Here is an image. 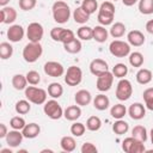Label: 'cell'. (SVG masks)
I'll return each mask as SVG.
<instances>
[{
    "mask_svg": "<svg viewBox=\"0 0 153 153\" xmlns=\"http://www.w3.org/2000/svg\"><path fill=\"white\" fill-rule=\"evenodd\" d=\"M24 29L22 25L19 24H13L8 27L7 30V38L10 39V42H13V43H17V42H20L24 37Z\"/></svg>",
    "mask_w": 153,
    "mask_h": 153,
    "instance_id": "5bb4252c",
    "label": "cell"
},
{
    "mask_svg": "<svg viewBox=\"0 0 153 153\" xmlns=\"http://www.w3.org/2000/svg\"><path fill=\"white\" fill-rule=\"evenodd\" d=\"M43 35H44V30H43L42 24H39L37 22H32L27 25L26 36L30 42H35V43L41 42V39L43 38Z\"/></svg>",
    "mask_w": 153,
    "mask_h": 153,
    "instance_id": "8fae6325",
    "label": "cell"
},
{
    "mask_svg": "<svg viewBox=\"0 0 153 153\" xmlns=\"http://www.w3.org/2000/svg\"><path fill=\"white\" fill-rule=\"evenodd\" d=\"M63 48H65V50H66L67 53H69V54H78V53L81 50L82 44H81L80 39L74 38L72 42L63 44Z\"/></svg>",
    "mask_w": 153,
    "mask_h": 153,
    "instance_id": "d6a6232c",
    "label": "cell"
},
{
    "mask_svg": "<svg viewBox=\"0 0 153 153\" xmlns=\"http://www.w3.org/2000/svg\"><path fill=\"white\" fill-rule=\"evenodd\" d=\"M127 114V108L123 105V104H115L111 106L110 109V115L111 117L116 118V120H121L126 116Z\"/></svg>",
    "mask_w": 153,
    "mask_h": 153,
    "instance_id": "1f68e13d",
    "label": "cell"
},
{
    "mask_svg": "<svg viewBox=\"0 0 153 153\" xmlns=\"http://www.w3.org/2000/svg\"><path fill=\"white\" fill-rule=\"evenodd\" d=\"M42 54H43V47L41 45L39 42H37V43L29 42L23 49V57L29 63L36 62L42 56Z\"/></svg>",
    "mask_w": 153,
    "mask_h": 153,
    "instance_id": "3957f363",
    "label": "cell"
},
{
    "mask_svg": "<svg viewBox=\"0 0 153 153\" xmlns=\"http://www.w3.org/2000/svg\"><path fill=\"white\" fill-rule=\"evenodd\" d=\"M53 11V18L56 23L59 24H65L68 22L69 17H71V8L67 5V2L62 1V0H57L53 4L51 7Z\"/></svg>",
    "mask_w": 153,
    "mask_h": 153,
    "instance_id": "7a4b0ae2",
    "label": "cell"
},
{
    "mask_svg": "<svg viewBox=\"0 0 153 153\" xmlns=\"http://www.w3.org/2000/svg\"><path fill=\"white\" fill-rule=\"evenodd\" d=\"M128 114L131 120L139 121L146 116V109H145L143 104H141V103H133L128 109Z\"/></svg>",
    "mask_w": 153,
    "mask_h": 153,
    "instance_id": "e0dca14e",
    "label": "cell"
},
{
    "mask_svg": "<svg viewBox=\"0 0 153 153\" xmlns=\"http://www.w3.org/2000/svg\"><path fill=\"white\" fill-rule=\"evenodd\" d=\"M73 19H74L75 23L82 25V24H86V23L88 22L90 14L86 13V12L82 10L81 6H79V7H76V8L74 10V12H73Z\"/></svg>",
    "mask_w": 153,
    "mask_h": 153,
    "instance_id": "4316f807",
    "label": "cell"
},
{
    "mask_svg": "<svg viewBox=\"0 0 153 153\" xmlns=\"http://www.w3.org/2000/svg\"><path fill=\"white\" fill-rule=\"evenodd\" d=\"M11 0H0V5L2 6V7H5V6H7V4L10 2Z\"/></svg>",
    "mask_w": 153,
    "mask_h": 153,
    "instance_id": "11a10c76",
    "label": "cell"
},
{
    "mask_svg": "<svg viewBox=\"0 0 153 153\" xmlns=\"http://www.w3.org/2000/svg\"><path fill=\"white\" fill-rule=\"evenodd\" d=\"M142 97H143V100H145V104L149 103L153 100V87H148L143 91L142 93Z\"/></svg>",
    "mask_w": 153,
    "mask_h": 153,
    "instance_id": "c3c4849f",
    "label": "cell"
},
{
    "mask_svg": "<svg viewBox=\"0 0 153 153\" xmlns=\"http://www.w3.org/2000/svg\"><path fill=\"white\" fill-rule=\"evenodd\" d=\"M112 74H114L115 78L123 79L128 74V67L124 63H116L112 67Z\"/></svg>",
    "mask_w": 153,
    "mask_h": 153,
    "instance_id": "b9f144b4",
    "label": "cell"
},
{
    "mask_svg": "<svg viewBox=\"0 0 153 153\" xmlns=\"http://www.w3.org/2000/svg\"><path fill=\"white\" fill-rule=\"evenodd\" d=\"M133 94V85L131 82L123 78V79H120V81L117 82V86H116V98L118 100H128Z\"/></svg>",
    "mask_w": 153,
    "mask_h": 153,
    "instance_id": "52a82bcc",
    "label": "cell"
},
{
    "mask_svg": "<svg viewBox=\"0 0 153 153\" xmlns=\"http://www.w3.org/2000/svg\"><path fill=\"white\" fill-rule=\"evenodd\" d=\"M18 153H26V149H19Z\"/></svg>",
    "mask_w": 153,
    "mask_h": 153,
    "instance_id": "680465c9",
    "label": "cell"
},
{
    "mask_svg": "<svg viewBox=\"0 0 153 153\" xmlns=\"http://www.w3.org/2000/svg\"><path fill=\"white\" fill-rule=\"evenodd\" d=\"M50 37L55 42H61L63 44L72 42L75 38V35L72 30L65 27H53L50 30Z\"/></svg>",
    "mask_w": 153,
    "mask_h": 153,
    "instance_id": "8992f818",
    "label": "cell"
},
{
    "mask_svg": "<svg viewBox=\"0 0 153 153\" xmlns=\"http://www.w3.org/2000/svg\"><path fill=\"white\" fill-rule=\"evenodd\" d=\"M128 130H129V124H128L126 121H123L122 118H121V120H117V121L112 124V131H114L115 134H117V135H123V134H126Z\"/></svg>",
    "mask_w": 153,
    "mask_h": 153,
    "instance_id": "e575fe53",
    "label": "cell"
},
{
    "mask_svg": "<svg viewBox=\"0 0 153 153\" xmlns=\"http://www.w3.org/2000/svg\"><path fill=\"white\" fill-rule=\"evenodd\" d=\"M16 112L19 114V115H25L27 114L30 110H31V105H30V102L26 100V99H20L16 103Z\"/></svg>",
    "mask_w": 153,
    "mask_h": 153,
    "instance_id": "f35d334b",
    "label": "cell"
},
{
    "mask_svg": "<svg viewBox=\"0 0 153 153\" xmlns=\"http://www.w3.org/2000/svg\"><path fill=\"white\" fill-rule=\"evenodd\" d=\"M43 111L51 120H59V118H61L63 116V110H62L61 105L54 98L51 100H48V102L44 103Z\"/></svg>",
    "mask_w": 153,
    "mask_h": 153,
    "instance_id": "9c48e42d",
    "label": "cell"
},
{
    "mask_svg": "<svg viewBox=\"0 0 153 153\" xmlns=\"http://www.w3.org/2000/svg\"><path fill=\"white\" fill-rule=\"evenodd\" d=\"M80 151H81V153H97L98 149L92 142H85V143H82Z\"/></svg>",
    "mask_w": 153,
    "mask_h": 153,
    "instance_id": "7dc6e473",
    "label": "cell"
},
{
    "mask_svg": "<svg viewBox=\"0 0 153 153\" xmlns=\"http://www.w3.org/2000/svg\"><path fill=\"white\" fill-rule=\"evenodd\" d=\"M17 19V11L13 7L5 6L1 8V19L0 22L2 24H12Z\"/></svg>",
    "mask_w": 153,
    "mask_h": 153,
    "instance_id": "ac0fdd59",
    "label": "cell"
},
{
    "mask_svg": "<svg viewBox=\"0 0 153 153\" xmlns=\"http://www.w3.org/2000/svg\"><path fill=\"white\" fill-rule=\"evenodd\" d=\"M108 71H109V66H108L106 61L103 59H94L90 63V72L96 76H98Z\"/></svg>",
    "mask_w": 153,
    "mask_h": 153,
    "instance_id": "9a60e30c",
    "label": "cell"
},
{
    "mask_svg": "<svg viewBox=\"0 0 153 153\" xmlns=\"http://www.w3.org/2000/svg\"><path fill=\"white\" fill-rule=\"evenodd\" d=\"M44 73L49 76H53V78H59L61 75H63L65 73V68L63 66L57 62V61H48L44 63Z\"/></svg>",
    "mask_w": 153,
    "mask_h": 153,
    "instance_id": "4fadbf2b",
    "label": "cell"
},
{
    "mask_svg": "<svg viewBox=\"0 0 153 153\" xmlns=\"http://www.w3.org/2000/svg\"><path fill=\"white\" fill-rule=\"evenodd\" d=\"M62 93H63V87L61 86V84H59V82L49 84V86H48V94L51 98H54V99L60 98L62 96Z\"/></svg>",
    "mask_w": 153,
    "mask_h": 153,
    "instance_id": "836d02e7",
    "label": "cell"
},
{
    "mask_svg": "<svg viewBox=\"0 0 153 153\" xmlns=\"http://www.w3.org/2000/svg\"><path fill=\"white\" fill-rule=\"evenodd\" d=\"M109 51L115 57H126L130 54V44L124 41L115 39L110 43Z\"/></svg>",
    "mask_w": 153,
    "mask_h": 153,
    "instance_id": "5b68a950",
    "label": "cell"
},
{
    "mask_svg": "<svg viewBox=\"0 0 153 153\" xmlns=\"http://www.w3.org/2000/svg\"><path fill=\"white\" fill-rule=\"evenodd\" d=\"M86 130V127L84 123H80V122H74L72 126H71V133L73 136H76V137H80L84 135Z\"/></svg>",
    "mask_w": 153,
    "mask_h": 153,
    "instance_id": "7bdbcfd3",
    "label": "cell"
},
{
    "mask_svg": "<svg viewBox=\"0 0 153 153\" xmlns=\"http://www.w3.org/2000/svg\"><path fill=\"white\" fill-rule=\"evenodd\" d=\"M60 146L62 148V151L69 153V152H73L76 147V142H75V139L73 136H62L61 140H60Z\"/></svg>",
    "mask_w": 153,
    "mask_h": 153,
    "instance_id": "484cf974",
    "label": "cell"
},
{
    "mask_svg": "<svg viewBox=\"0 0 153 153\" xmlns=\"http://www.w3.org/2000/svg\"><path fill=\"white\" fill-rule=\"evenodd\" d=\"M7 133H8V130H7L6 124H5V123H0V139L6 137Z\"/></svg>",
    "mask_w": 153,
    "mask_h": 153,
    "instance_id": "681fc988",
    "label": "cell"
},
{
    "mask_svg": "<svg viewBox=\"0 0 153 153\" xmlns=\"http://www.w3.org/2000/svg\"><path fill=\"white\" fill-rule=\"evenodd\" d=\"M25 97L30 103H33L36 105L44 104L47 102V91L33 86H27L25 88Z\"/></svg>",
    "mask_w": 153,
    "mask_h": 153,
    "instance_id": "277c9868",
    "label": "cell"
},
{
    "mask_svg": "<svg viewBox=\"0 0 153 153\" xmlns=\"http://www.w3.org/2000/svg\"><path fill=\"white\" fill-rule=\"evenodd\" d=\"M131 136L135 137L136 140L141 141V142H146L147 140V129L143 126H135L131 129Z\"/></svg>",
    "mask_w": 153,
    "mask_h": 153,
    "instance_id": "4dcf8cb0",
    "label": "cell"
},
{
    "mask_svg": "<svg viewBox=\"0 0 153 153\" xmlns=\"http://www.w3.org/2000/svg\"><path fill=\"white\" fill-rule=\"evenodd\" d=\"M74 100H75V104H78L79 106H86L92 100L91 92L87 90H79L74 96Z\"/></svg>",
    "mask_w": 153,
    "mask_h": 153,
    "instance_id": "ffe728a7",
    "label": "cell"
},
{
    "mask_svg": "<svg viewBox=\"0 0 153 153\" xmlns=\"http://www.w3.org/2000/svg\"><path fill=\"white\" fill-rule=\"evenodd\" d=\"M76 36L79 39H82V41L93 39V27L82 25L76 30Z\"/></svg>",
    "mask_w": 153,
    "mask_h": 153,
    "instance_id": "f546056e",
    "label": "cell"
},
{
    "mask_svg": "<svg viewBox=\"0 0 153 153\" xmlns=\"http://www.w3.org/2000/svg\"><path fill=\"white\" fill-rule=\"evenodd\" d=\"M136 81L140 84V85H147L152 81V78H153V74L149 69L147 68H140L136 73Z\"/></svg>",
    "mask_w": 153,
    "mask_h": 153,
    "instance_id": "603a6c76",
    "label": "cell"
},
{
    "mask_svg": "<svg viewBox=\"0 0 153 153\" xmlns=\"http://www.w3.org/2000/svg\"><path fill=\"white\" fill-rule=\"evenodd\" d=\"M145 105H146V108H147L148 110L153 111V100H152V102H149V103H147V104H145Z\"/></svg>",
    "mask_w": 153,
    "mask_h": 153,
    "instance_id": "f5cc1de1",
    "label": "cell"
},
{
    "mask_svg": "<svg viewBox=\"0 0 153 153\" xmlns=\"http://www.w3.org/2000/svg\"><path fill=\"white\" fill-rule=\"evenodd\" d=\"M25 76H26V80L30 85H38L41 82V75L36 71H29Z\"/></svg>",
    "mask_w": 153,
    "mask_h": 153,
    "instance_id": "f6af8a7d",
    "label": "cell"
},
{
    "mask_svg": "<svg viewBox=\"0 0 153 153\" xmlns=\"http://www.w3.org/2000/svg\"><path fill=\"white\" fill-rule=\"evenodd\" d=\"M22 133H23L24 137H26V139H35L39 135L41 128L37 123H29L22 129Z\"/></svg>",
    "mask_w": 153,
    "mask_h": 153,
    "instance_id": "7402d4cb",
    "label": "cell"
},
{
    "mask_svg": "<svg viewBox=\"0 0 153 153\" xmlns=\"http://www.w3.org/2000/svg\"><path fill=\"white\" fill-rule=\"evenodd\" d=\"M122 149L126 153H143L146 151V147L143 142L136 140L133 136H129L122 141Z\"/></svg>",
    "mask_w": 153,
    "mask_h": 153,
    "instance_id": "ba28073f",
    "label": "cell"
},
{
    "mask_svg": "<svg viewBox=\"0 0 153 153\" xmlns=\"http://www.w3.org/2000/svg\"><path fill=\"white\" fill-rule=\"evenodd\" d=\"M10 126H11L12 129L22 130V129L26 126V122H25V120H24L23 117H20V116H14V117L11 118V121H10Z\"/></svg>",
    "mask_w": 153,
    "mask_h": 153,
    "instance_id": "ee69618b",
    "label": "cell"
},
{
    "mask_svg": "<svg viewBox=\"0 0 153 153\" xmlns=\"http://www.w3.org/2000/svg\"><path fill=\"white\" fill-rule=\"evenodd\" d=\"M82 80V71L80 67L71 66L65 74V82L68 86H78Z\"/></svg>",
    "mask_w": 153,
    "mask_h": 153,
    "instance_id": "30bf717a",
    "label": "cell"
},
{
    "mask_svg": "<svg viewBox=\"0 0 153 153\" xmlns=\"http://www.w3.org/2000/svg\"><path fill=\"white\" fill-rule=\"evenodd\" d=\"M109 105H110V100H109L108 96H105V94H103V93L97 94L96 98L93 99V106H94L97 110H99V111L106 110V109L109 108Z\"/></svg>",
    "mask_w": 153,
    "mask_h": 153,
    "instance_id": "d4e9b609",
    "label": "cell"
},
{
    "mask_svg": "<svg viewBox=\"0 0 153 153\" xmlns=\"http://www.w3.org/2000/svg\"><path fill=\"white\" fill-rule=\"evenodd\" d=\"M13 55V47L8 42L0 43V57L2 60H7Z\"/></svg>",
    "mask_w": 153,
    "mask_h": 153,
    "instance_id": "74e56055",
    "label": "cell"
},
{
    "mask_svg": "<svg viewBox=\"0 0 153 153\" xmlns=\"http://www.w3.org/2000/svg\"><path fill=\"white\" fill-rule=\"evenodd\" d=\"M128 43L133 47H141L145 43V36L141 31L139 30H131L127 35Z\"/></svg>",
    "mask_w": 153,
    "mask_h": 153,
    "instance_id": "d6986e66",
    "label": "cell"
},
{
    "mask_svg": "<svg viewBox=\"0 0 153 153\" xmlns=\"http://www.w3.org/2000/svg\"><path fill=\"white\" fill-rule=\"evenodd\" d=\"M129 63L133 66V67H141L143 65V55L140 53V51H134V53H130L129 54Z\"/></svg>",
    "mask_w": 153,
    "mask_h": 153,
    "instance_id": "ab89813d",
    "label": "cell"
},
{
    "mask_svg": "<svg viewBox=\"0 0 153 153\" xmlns=\"http://www.w3.org/2000/svg\"><path fill=\"white\" fill-rule=\"evenodd\" d=\"M137 1H139V0H122L123 5H124V6H128V7H130V6L135 5Z\"/></svg>",
    "mask_w": 153,
    "mask_h": 153,
    "instance_id": "816d5d0a",
    "label": "cell"
},
{
    "mask_svg": "<svg viewBox=\"0 0 153 153\" xmlns=\"http://www.w3.org/2000/svg\"><path fill=\"white\" fill-rule=\"evenodd\" d=\"M41 152H42V153H45V152H48V153H53V149H42Z\"/></svg>",
    "mask_w": 153,
    "mask_h": 153,
    "instance_id": "9f6ffc18",
    "label": "cell"
},
{
    "mask_svg": "<svg viewBox=\"0 0 153 153\" xmlns=\"http://www.w3.org/2000/svg\"><path fill=\"white\" fill-rule=\"evenodd\" d=\"M81 116V109L80 106L76 105H69L63 110V117L67 121H76Z\"/></svg>",
    "mask_w": 153,
    "mask_h": 153,
    "instance_id": "44dd1931",
    "label": "cell"
},
{
    "mask_svg": "<svg viewBox=\"0 0 153 153\" xmlns=\"http://www.w3.org/2000/svg\"><path fill=\"white\" fill-rule=\"evenodd\" d=\"M112 82H114V74L112 72H105L100 75L97 76V82H96V86H97V90L100 91V92H106L111 88L112 86Z\"/></svg>",
    "mask_w": 153,
    "mask_h": 153,
    "instance_id": "7c38bea8",
    "label": "cell"
},
{
    "mask_svg": "<svg viewBox=\"0 0 153 153\" xmlns=\"http://www.w3.org/2000/svg\"><path fill=\"white\" fill-rule=\"evenodd\" d=\"M114 17H115V5L111 1H104L98 10V16H97L98 23L103 26L111 25L114 22Z\"/></svg>",
    "mask_w": 153,
    "mask_h": 153,
    "instance_id": "6da1fadb",
    "label": "cell"
},
{
    "mask_svg": "<svg viewBox=\"0 0 153 153\" xmlns=\"http://www.w3.org/2000/svg\"><path fill=\"white\" fill-rule=\"evenodd\" d=\"M19 7L23 10V11H31L35 8L36 4H37V0H19Z\"/></svg>",
    "mask_w": 153,
    "mask_h": 153,
    "instance_id": "bcb514c9",
    "label": "cell"
},
{
    "mask_svg": "<svg viewBox=\"0 0 153 153\" xmlns=\"http://www.w3.org/2000/svg\"><path fill=\"white\" fill-rule=\"evenodd\" d=\"M23 133L20 130H17V129H13V130H10L6 135V143L8 147H12V148H16L18 147L22 141H23Z\"/></svg>",
    "mask_w": 153,
    "mask_h": 153,
    "instance_id": "2e32d148",
    "label": "cell"
},
{
    "mask_svg": "<svg viewBox=\"0 0 153 153\" xmlns=\"http://www.w3.org/2000/svg\"><path fill=\"white\" fill-rule=\"evenodd\" d=\"M12 148V147H11ZM11 148H2L1 151H0V153H12V149Z\"/></svg>",
    "mask_w": 153,
    "mask_h": 153,
    "instance_id": "db71d44e",
    "label": "cell"
},
{
    "mask_svg": "<svg viewBox=\"0 0 153 153\" xmlns=\"http://www.w3.org/2000/svg\"><path fill=\"white\" fill-rule=\"evenodd\" d=\"M146 30H147L148 33L153 35V19H151V20H148L146 23Z\"/></svg>",
    "mask_w": 153,
    "mask_h": 153,
    "instance_id": "f907efd6",
    "label": "cell"
},
{
    "mask_svg": "<svg viewBox=\"0 0 153 153\" xmlns=\"http://www.w3.org/2000/svg\"><path fill=\"white\" fill-rule=\"evenodd\" d=\"M139 11L141 14L148 16L153 13V0H139Z\"/></svg>",
    "mask_w": 153,
    "mask_h": 153,
    "instance_id": "d590c367",
    "label": "cell"
},
{
    "mask_svg": "<svg viewBox=\"0 0 153 153\" xmlns=\"http://www.w3.org/2000/svg\"><path fill=\"white\" fill-rule=\"evenodd\" d=\"M109 32L103 25H97L93 27V39L98 43H104L108 39Z\"/></svg>",
    "mask_w": 153,
    "mask_h": 153,
    "instance_id": "cb8c5ba5",
    "label": "cell"
},
{
    "mask_svg": "<svg viewBox=\"0 0 153 153\" xmlns=\"http://www.w3.org/2000/svg\"><path fill=\"white\" fill-rule=\"evenodd\" d=\"M112 1H117V0H112Z\"/></svg>",
    "mask_w": 153,
    "mask_h": 153,
    "instance_id": "91938a15",
    "label": "cell"
},
{
    "mask_svg": "<svg viewBox=\"0 0 153 153\" xmlns=\"http://www.w3.org/2000/svg\"><path fill=\"white\" fill-rule=\"evenodd\" d=\"M151 141H152V145H153V128L151 129Z\"/></svg>",
    "mask_w": 153,
    "mask_h": 153,
    "instance_id": "6f0895ef",
    "label": "cell"
},
{
    "mask_svg": "<svg viewBox=\"0 0 153 153\" xmlns=\"http://www.w3.org/2000/svg\"><path fill=\"white\" fill-rule=\"evenodd\" d=\"M102 127V120L98 116H90L86 121V128L91 131H97Z\"/></svg>",
    "mask_w": 153,
    "mask_h": 153,
    "instance_id": "8d00e7d4",
    "label": "cell"
},
{
    "mask_svg": "<svg viewBox=\"0 0 153 153\" xmlns=\"http://www.w3.org/2000/svg\"><path fill=\"white\" fill-rule=\"evenodd\" d=\"M27 80H26V76L23 75V74H14L12 76V86L17 90V91H22V90H25L27 86Z\"/></svg>",
    "mask_w": 153,
    "mask_h": 153,
    "instance_id": "83f0119b",
    "label": "cell"
},
{
    "mask_svg": "<svg viewBox=\"0 0 153 153\" xmlns=\"http://www.w3.org/2000/svg\"><path fill=\"white\" fill-rule=\"evenodd\" d=\"M80 6L90 16L93 14L98 10V2H97V0H82V2H81Z\"/></svg>",
    "mask_w": 153,
    "mask_h": 153,
    "instance_id": "60d3db41",
    "label": "cell"
},
{
    "mask_svg": "<svg viewBox=\"0 0 153 153\" xmlns=\"http://www.w3.org/2000/svg\"><path fill=\"white\" fill-rule=\"evenodd\" d=\"M126 25L121 22H116L115 24L111 25L110 27V35L114 37V38H121L124 36L126 33Z\"/></svg>",
    "mask_w": 153,
    "mask_h": 153,
    "instance_id": "f1b7e54d",
    "label": "cell"
}]
</instances>
